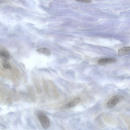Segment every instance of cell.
<instances>
[{
    "label": "cell",
    "instance_id": "1",
    "mask_svg": "<svg viewBox=\"0 0 130 130\" xmlns=\"http://www.w3.org/2000/svg\"><path fill=\"white\" fill-rule=\"evenodd\" d=\"M37 116L42 127L45 129L48 128L50 125V122L47 116L43 113L39 112L37 114Z\"/></svg>",
    "mask_w": 130,
    "mask_h": 130
},
{
    "label": "cell",
    "instance_id": "2",
    "mask_svg": "<svg viewBox=\"0 0 130 130\" xmlns=\"http://www.w3.org/2000/svg\"><path fill=\"white\" fill-rule=\"evenodd\" d=\"M122 99V97L118 95L113 96L108 100L106 106L108 108H113Z\"/></svg>",
    "mask_w": 130,
    "mask_h": 130
},
{
    "label": "cell",
    "instance_id": "3",
    "mask_svg": "<svg viewBox=\"0 0 130 130\" xmlns=\"http://www.w3.org/2000/svg\"><path fill=\"white\" fill-rule=\"evenodd\" d=\"M116 61V60L111 58H105L99 60L97 63L101 65H105L113 63Z\"/></svg>",
    "mask_w": 130,
    "mask_h": 130
},
{
    "label": "cell",
    "instance_id": "4",
    "mask_svg": "<svg viewBox=\"0 0 130 130\" xmlns=\"http://www.w3.org/2000/svg\"><path fill=\"white\" fill-rule=\"evenodd\" d=\"M0 57H3L9 59L10 58V54L8 51L3 46L0 45Z\"/></svg>",
    "mask_w": 130,
    "mask_h": 130
},
{
    "label": "cell",
    "instance_id": "5",
    "mask_svg": "<svg viewBox=\"0 0 130 130\" xmlns=\"http://www.w3.org/2000/svg\"><path fill=\"white\" fill-rule=\"evenodd\" d=\"M80 101V99L79 98H76L70 101L67 104L66 106L68 108L74 107L78 104Z\"/></svg>",
    "mask_w": 130,
    "mask_h": 130
},
{
    "label": "cell",
    "instance_id": "6",
    "mask_svg": "<svg viewBox=\"0 0 130 130\" xmlns=\"http://www.w3.org/2000/svg\"><path fill=\"white\" fill-rule=\"evenodd\" d=\"M37 51L39 53L47 56H49L51 54V51L48 49L44 47H41L38 48Z\"/></svg>",
    "mask_w": 130,
    "mask_h": 130
},
{
    "label": "cell",
    "instance_id": "7",
    "mask_svg": "<svg viewBox=\"0 0 130 130\" xmlns=\"http://www.w3.org/2000/svg\"><path fill=\"white\" fill-rule=\"evenodd\" d=\"M130 51L129 47H125L120 49L118 51V53L120 55L122 56L129 53Z\"/></svg>",
    "mask_w": 130,
    "mask_h": 130
},
{
    "label": "cell",
    "instance_id": "8",
    "mask_svg": "<svg viewBox=\"0 0 130 130\" xmlns=\"http://www.w3.org/2000/svg\"><path fill=\"white\" fill-rule=\"evenodd\" d=\"M2 64L4 68L8 70H10L12 68L11 66L7 60H4L2 62Z\"/></svg>",
    "mask_w": 130,
    "mask_h": 130
},
{
    "label": "cell",
    "instance_id": "9",
    "mask_svg": "<svg viewBox=\"0 0 130 130\" xmlns=\"http://www.w3.org/2000/svg\"><path fill=\"white\" fill-rule=\"evenodd\" d=\"M76 1L86 3H90L92 1L91 0H76Z\"/></svg>",
    "mask_w": 130,
    "mask_h": 130
}]
</instances>
